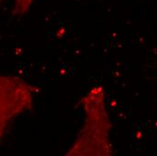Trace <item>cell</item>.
I'll use <instances>...</instances> for the list:
<instances>
[{
  "mask_svg": "<svg viewBox=\"0 0 157 156\" xmlns=\"http://www.w3.org/2000/svg\"><path fill=\"white\" fill-rule=\"evenodd\" d=\"M83 127L67 155H110V125L102 87H95L82 99Z\"/></svg>",
  "mask_w": 157,
  "mask_h": 156,
  "instance_id": "cell-1",
  "label": "cell"
},
{
  "mask_svg": "<svg viewBox=\"0 0 157 156\" xmlns=\"http://www.w3.org/2000/svg\"><path fill=\"white\" fill-rule=\"evenodd\" d=\"M34 89L25 80L0 74V142L10 122L31 110Z\"/></svg>",
  "mask_w": 157,
  "mask_h": 156,
  "instance_id": "cell-2",
  "label": "cell"
},
{
  "mask_svg": "<svg viewBox=\"0 0 157 156\" xmlns=\"http://www.w3.org/2000/svg\"><path fill=\"white\" fill-rule=\"evenodd\" d=\"M1 1H2V0H0V3H1Z\"/></svg>",
  "mask_w": 157,
  "mask_h": 156,
  "instance_id": "cell-3",
  "label": "cell"
}]
</instances>
